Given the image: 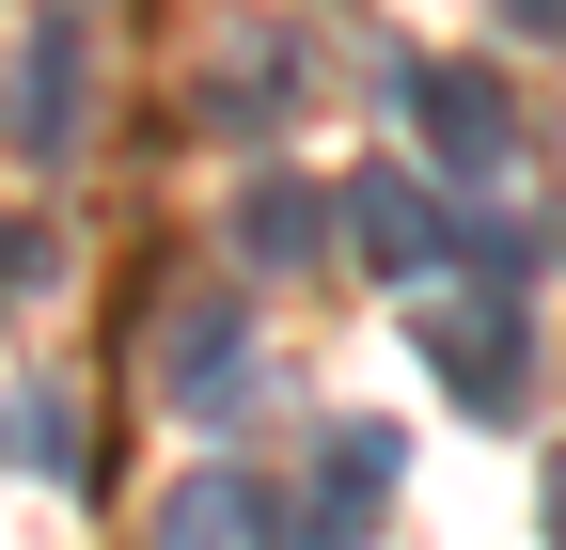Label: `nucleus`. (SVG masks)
<instances>
[{"mask_svg":"<svg viewBox=\"0 0 566 550\" xmlns=\"http://www.w3.org/2000/svg\"><path fill=\"white\" fill-rule=\"evenodd\" d=\"M409 330H424V362H441V393L457 409H488V425H504V409H520V284H488V267H472V284H409Z\"/></svg>","mask_w":566,"mask_h":550,"instance_id":"f257e3e1","label":"nucleus"},{"mask_svg":"<svg viewBox=\"0 0 566 550\" xmlns=\"http://www.w3.org/2000/svg\"><path fill=\"white\" fill-rule=\"evenodd\" d=\"M142 362H158V409L221 425V409L252 393V315H237V284H174L158 315H142Z\"/></svg>","mask_w":566,"mask_h":550,"instance_id":"f03ea898","label":"nucleus"},{"mask_svg":"<svg viewBox=\"0 0 566 550\" xmlns=\"http://www.w3.org/2000/svg\"><path fill=\"white\" fill-rule=\"evenodd\" d=\"M346 252H363L378 284H441V267L472 252V221H457L424 173H394V158H378V173H346Z\"/></svg>","mask_w":566,"mask_h":550,"instance_id":"7ed1b4c3","label":"nucleus"},{"mask_svg":"<svg viewBox=\"0 0 566 550\" xmlns=\"http://www.w3.org/2000/svg\"><path fill=\"white\" fill-rule=\"evenodd\" d=\"M394 488H409V441H394V425H331V456H315V488L283 504V550H363Z\"/></svg>","mask_w":566,"mask_h":550,"instance_id":"20e7f679","label":"nucleus"},{"mask_svg":"<svg viewBox=\"0 0 566 550\" xmlns=\"http://www.w3.org/2000/svg\"><path fill=\"white\" fill-rule=\"evenodd\" d=\"M394 95H409V126H424L441 173H520V110H504L488 63H394Z\"/></svg>","mask_w":566,"mask_h":550,"instance_id":"39448f33","label":"nucleus"},{"mask_svg":"<svg viewBox=\"0 0 566 550\" xmlns=\"http://www.w3.org/2000/svg\"><path fill=\"white\" fill-rule=\"evenodd\" d=\"M0 126H17V158H80V0L32 17V63H17V95H0Z\"/></svg>","mask_w":566,"mask_h":550,"instance_id":"423d86ee","label":"nucleus"},{"mask_svg":"<svg viewBox=\"0 0 566 550\" xmlns=\"http://www.w3.org/2000/svg\"><path fill=\"white\" fill-rule=\"evenodd\" d=\"M158 550H283V504L252 488V472H189V488L158 504Z\"/></svg>","mask_w":566,"mask_h":550,"instance_id":"0eeeda50","label":"nucleus"},{"mask_svg":"<svg viewBox=\"0 0 566 550\" xmlns=\"http://www.w3.org/2000/svg\"><path fill=\"white\" fill-rule=\"evenodd\" d=\"M331 221H346L331 189H300V173H252V189H237V267H315V252H331Z\"/></svg>","mask_w":566,"mask_h":550,"instance_id":"6e6552de","label":"nucleus"},{"mask_svg":"<svg viewBox=\"0 0 566 550\" xmlns=\"http://www.w3.org/2000/svg\"><path fill=\"white\" fill-rule=\"evenodd\" d=\"M0 456H32V472H80V409H63V393H17V409H0Z\"/></svg>","mask_w":566,"mask_h":550,"instance_id":"1a4fd4ad","label":"nucleus"},{"mask_svg":"<svg viewBox=\"0 0 566 550\" xmlns=\"http://www.w3.org/2000/svg\"><path fill=\"white\" fill-rule=\"evenodd\" d=\"M504 17H520V32H535V47H566V0H504Z\"/></svg>","mask_w":566,"mask_h":550,"instance_id":"9d476101","label":"nucleus"},{"mask_svg":"<svg viewBox=\"0 0 566 550\" xmlns=\"http://www.w3.org/2000/svg\"><path fill=\"white\" fill-rule=\"evenodd\" d=\"M551 550H566V456H551Z\"/></svg>","mask_w":566,"mask_h":550,"instance_id":"9b49d317","label":"nucleus"}]
</instances>
